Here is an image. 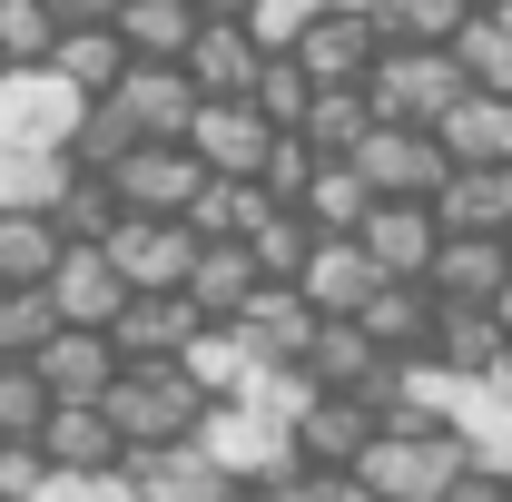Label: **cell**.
<instances>
[{
    "label": "cell",
    "mask_w": 512,
    "mask_h": 502,
    "mask_svg": "<svg viewBox=\"0 0 512 502\" xmlns=\"http://www.w3.org/2000/svg\"><path fill=\"white\" fill-rule=\"evenodd\" d=\"M453 473H463V443L444 424H424V414H384L375 443L355 453V483L375 502H444Z\"/></svg>",
    "instance_id": "6da1fadb"
},
{
    "label": "cell",
    "mask_w": 512,
    "mask_h": 502,
    "mask_svg": "<svg viewBox=\"0 0 512 502\" xmlns=\"http://www.w3.org/2000/svg\"><path fill=\"white\" fill-rule=\"evenodd\" d=\"M99 424L119 434V453H148V443H188L197 424V394L178 365H119L99 384Z\"/></svg>",
    "instance_id": "7a4b0ae2"
},
{
    "label": "cell",
    "mask_w": 512,
    "mask_h": 502,
    "mask_svg": "<svg viewBox=\"0 0 512 502\" xmlns=\"http://www.w3.org/2000/svg\"><path fill=\"white\" fill-rule=\"evenodd\" d=\"M188 443L237 483V493H266V483H286L296 473V443H286V424H266V414H247V404H197Z\"/></svg>",
    "instance_id": "3957f363"
},
{
    "label": "cell",
    "mask_w": 512,
    "mask_h": 502,
    "mask_svg": "<svg viewBox=\"0 0 512 502\" xmlns=\"http://www.w3.org/2000/svg\"><path fill=\"white\" fill-rule=\"evenodd\" d=\"M453 99H463L453 50H375V69H365V109L394 128H434Z\"/></svg>",
    "instance_id": "277c9868"
},
{
    "label": "cell",
    "mask_w": 512,
    "mask_h": 502,
    "mask_svg": "<svg viewBox=\"0 0 512 502\" xmlns=\"http://www.w3.org/2000/svg\"><path fill=\"white\" fill-rule=\"evenodd\" d=\"M99 256L119 266L128 296H178L188 266H197V237L178 227V217H119V227L99 237Z\"/></svg>",
    "instance_id": "5b68a950"
},
{
    "label": "cell",
    "mask_w": 512,
    "mask_h": 502,
    "mask_svg": "<svg viewBox=\"0 0 512 502\" xmlns=\"http://www.w3.org/2000/svg\"><path fill=\"white\" fill-rule=\"evenodd\" d=\"M355 178L375 197H434L453 178V158L434 148V128H394V119H375L365 138H355V158H345Z\"/></svg>",
    "instance_id": "8992f818"
},
{
    "label": "cell",
    "mask_w": 512,
    "mask_h": 502,
    "mask_svg": "<svg viewBox=\"0 0 512 502\" xmlns=\"http://www.w3.org/2000/svg\"><path fill=\"white\" fill-rule=\"evenodd\" d=\"M434 207L424 197H375L365 207V227H355V247H365V266H375L384 286H424V266H434Z\"/></svg>",
    "instance_id": "52a82bcc"
},
{
    "label": "cell",
    "mask_w": 512,
    "mask_h": 502,
    "mask_svg": "<svg viewBox=\"0 0 512 502\" xmlns=\"http://www.w3.org/2000/svg\"><path fill=\"white\" fill-rule=\"evenodd\" d=\"M286 60L306 69L316 89H365V69H375V20H365V10H335V0H316Z\"/></svg>",
    "instance_id": "ba28073f"
},
{
    "label": "cell",
    "mask_w": 512,
    "mask_h": 502,
    "mask_svg": "<svg viewBox=\"0 0 512 502\" xmlns=\"http://www.w3.org/2000/svg\"><path fill=\"white\" fill-rule=\"evenodd\" d=\"M375 404L365 394H306V414L286 424V443H296V473H355V453L375 443Z\"/></svg>",
    "instance_id": "9c48e42d"
},
{
    "label": "cell",
    "mask_w": 512,
    "mask_h": 502,
    "mask_svg": "<svg viewBox=\"0 0 512 502\" xmlns=\"http://www.w3.org/2000/svg\"><path fill=\"white\" fill-rule=\"evenodd\" d=\"M197 188H207V168H197L188 148H158V138H138L119 168H109V197H119V217H178Z\"/></svg>",
    "instance_id": "30bf717a"
},
{
    "label": "cell",
    "mask_w": 512,
    "mask_h": 502,
    "mask_svg": "<svg viewBox=\"0 0 512 502\" xmlns=\"http://www.w3.org/2000/svg\"><path fill=\"white\" fill-rule=\"evenodd\" d=\"M109 109H119L138 138L178 148V138H188V119H197V89H188V69H178V60H128L119 89H109Z\"/></svg>",
    "instance_id": "8fae6325"
},
{
    "label": "cell",
    "mask_w": 512,
    "mask_h": 502,
    "mask_svg": "<svg viewBox=\"0 0 512 502\" xmlns=\"http://www.w3.org/2000/svg\"><path fill=\"white\" fill-rule=\"evenodd\" d=\"M89 99L50 69H0V148H60Z\"/></svg>",
    "instance_id": "7c38bea8"
},
{
    "label": "cell",
    "mask_w": 512,
    "mask_h": 502,
    "mask_svg": "<svg viewBox=\"0 0 512 502\" xmlns=\"http://www.w3.org/2000/svg\"><path fill=\"white\" fill-rule=\"evenodd\" d=\"M266 138H276V128L256 119L247 99H197V119H188V138H178V148H188L207 178H256Z\"/></svg>",
    "instance_id": "4fadbf2b"
},
{
    "label": "cell",
    "mask_w": 512,
    "mask_h": 502,
    "mask_svg": "<svg viewBox=\"0 0 512 502\" xmlns=\"http://www.w3.org/2000/svg\"><path fill=\"white\" fill-rule=\"evenodd\" d=\"M503 286H512V237H434V266H424L434 306H493Z\"/></svg>",
    "instance_id": "5bb4252c"
},
{
    "label": "cell",
    "mask_w": 512,
    "mask_h": 502,
    "mask_svg": "<svg viewBox=\"0 0 512 502\" xmlns=\"http://www.w3.org/2000/svg\"><path fill=\"white\" fill-rule=\"evenodd\" d=\"M128 493L138 502H237V483L197 453V443H148V453H119Z\"/></svg>",
    "instance_id": "9a60e30c"
},
{
    "label": "cell",
    "mask_w": 512,
    "mask_h": 502,
    "mask_svg": "<svg viewBox=\"0 0 512 502\" xmlns=\"http://www.w3.org/2000/svg\"><path fill=\"white\" fill-rule=\"evenodd\" d=\"M40 296H50V315H60V325H89V335H109V315L128 306L119 266H109L99 247H60V266L40 276Z\"/></svg>",
    "instance_id": "2e32d148"
},
{
    "label": "cell",
    "mask_w": 512,
    "mask_h": 502,
    "mask_svg": "<svg viewBox=\"0 0 512 502\" xmlns=\"http://www.w3.org/2000/svg\"><path fill=\"white\" fill-rule=\"evenodd\" d=\"M434 148L453 168H512V89H463L434 119Z\"/></svg>",
    "instance_id": "e0dca14e"
},
{
    "label": "cell",
    "mask_w": 512,
    "mask_h": 502,
    "mask_svg": "<svg viewBox=\"0 0 512 502\" xmlns=\"http://www.w3.org/2000/svg\"><path fill=\"white\" fill-rule=\"evenodd\" d=\"M286 286L306 296V315H365V296H375L384 276L365 266V247H355V237H316V247H306V266H296Z\"/></svg>",
    "instance_id": "ac0fdd59"
},
{
    "label": "cell",
    "mask_w": 512,
    "mask_h": 502,
    "mask_svg": "<svg viewBox=\"0 0 512 502\" xmlns=\"http://www.w3.org/2000/svg\"><path fill=\"white\" fill-rule=\"evenodd\" d=\"M424 207L444 237H512V168H453Z\"/></svg>",
    "instance_id": "d6986e66"
},
{
    "label": "cell",
    "mask_w": 512,
    "mask_h": 502,
    "mask_svg": "<svg viewBox=\"0 0 512 502\" xmlns=\"http://www.w3.org/2000/svg\"><path fill=\"white\" fill-rule=\"evenodd\" d=\"M188 335H197L188 296H128V306L109 315V355H119V365H178Z\"/></svg>",
    "instance_id": "ffe728a7"
},
{
    "label": "cell",
    "mask_w": 512,
    "mask_h": 502,
    "mask_svg": "<svg viewBox=\"0 0 512 502\" xmlns=\"http://www.w3.org/2000/svg\"><path fill=\"white\" fill-rule=\"evenodd\" d=\"M227 325H237V345H247L256 365H296V355H306V335H316V315H306L296 286H256Z\"/></svg>",
    "instance_id": "44dd1931"
},
{
    "label": "cell",
    "mask_w": 512,
    "mask_h": 502,
    "mask_svg": "<svg viewBox=\"0 0 512 502\" xmlns=\"http://www.w3.org/2000/svg\"><path fill=\"white\" fill-rule=\"evenodd\" d=\"M30 375L50 384V404H99V384L119 375V355H109V335H89V325H60V335L30 355Z\"/></svg>",
    "instance_id": "7402d4cb"
},
{
    "label": "cell",
    "mask_w": 512,
    "mask_h": 502,
    "mask_svg": "<svg viewBox=\"0 0 512 502\" xmlns=\"http://www.w3.org/2000/svg\"><path fill=\"white\" fill-rule=\"evenodd\" d=\"M30 453H40L50 473H109V463H119V434L99 424V404H50V424L30 434Z\"/></svg>",
    "instance_id": "603a6c76"
},
{
    "label": "cell",
    "mask_w": 512,
    "mask_h": 502,
    "mask_svg": "<svg viewBox=\"0 0 512 502\" xmlns=\"http://www.w3.org/2000/svg\"><path fill=\"white\" fill-rule=\"evenodd\" d=\"M493 355H503V325L493 306H434V335H424V365H444V375H493Z\"/></svg>",
    "instance_id": "cb8c5ba5"
},
{
    "label": "cell",
    "mask_w": 512,
    "mask_h": 502,
    "mask_svg": "<svg viewBox=\"0 0 512 502\" xmlns=\"http://www.w3.org/2000/svg\"><path fill=\"white\" fill-rule=\"evenodd\" d=\"M178 69H188L197 99H237V89L256 79V50H247V30H237V20H197V40L178 50Z\"/></svg>",
    "instance_id": "d4e9b609"
},
{
    "label": "cell",
    "mask_w": 512,
    "mask_h": 502,
    "mask_svg": "<svg viewBox=\"0 0 512 502\" xmlns=\"http://www.w3.org/2000/svg\"><path fill=\"white\" fill-rule=\"evenodd\" d=\"M178 296H188V315H197V325H227V315H237V306L256 296V266H247V247H237V237L197 247V266H188V286H178Z\"/></svg>",
    "instance_id": "484cf974"
},
{
    "label": "cell",
    "mask_w": 512,
    "mask_h": 502,
    "mask_svg": "<svg viewBox=\"0 0 512 502\" xmlns=\"http://www.w3.org/2000/svg\"><path fill=\"white\" fill-rule=\"evenodd\" d=\"M365 207H375V188H365L345 158H316V178L296 188V217H306V237H355V227H365Z\"/></svg>",
    "instance_id": "4316f807"
},
{
    "label": "cell",
    "mask_w": 512,
    "mask_h": 502,
    "mask_svg": "<svg viewBox=\"0 0 512 502\" xmlns=\"http://www.w3.org/2000/svg\"><path fill=\"white\" fill-rule=\"evenodd\" d=\"M444 50H453V69H463V89H512V0L463 10V30H453Z\"/></svg>",
    "instance_id": "83f0119b"
},
{
    "label": "cell",
    "mask_w": 512,
    "mask_h": 502,
    "mask_svg": "<svg viewBox=\"0 0 512 502\" xmlns=\"http://www.w3.org/2000/svg\"><path fill=\"white\" fill-rule=\"evenodd\" d=\"M119 69H128V50H119L109 20H89V30H60V40H50V79H69L79 99H109Z\"/></svg>",
    "instance_id": "f1b7e54d"
},
{
    "label": "cell",
    "mask_w": 512,
    "mask_h": 502,
    "mask_svg": "<svg viewBox=\"0 0 512 502\" xmlns=\"http://www.w3.org/2000/svg\"><path fill=\"white\" fill-rule=\"evenodd\" d=\"M109 30H119L128 60H178V50L197 40V10H188V0H119Z\"/></svg>",
    "instance_id": "f546056e"
},
{
    "label": "cell",
    "mask_w": 512,
    "mask_h": 502,
    "mask_svg": "<svg viewBox=\"0 0 512 502\" xmlns=\"http://www.w3.org/2000/svg\"><path fill=\"white\" fill-rule=\"evenodd\" d=\"M247 345H237V325H197L188 345H178V375H188V394L197 404H227V394H237V384H247Z\"/></svg>",
    "instance_id": "4dcf8cb0"
},
{
    "label": "cell",
    "mask_w": 512,
    "mask_h": 502,
    "mask_svg": "<svg viewBox=\"0 0 512 502\" xmlns=\"http://www.w3.org/2000/svg\"><path fill=\"white\" fill-rule=\"evenodd\" d=\"M375 20V50H444L463 30V0H365Z\"/></svg>",
    "instance_id": "1f68e13d"
},
{
    "label": "cell",
    "mask_w": 512,
    "mask_h": 502,
    "mask_svg": "<svg viewBox=\"0 0 512 502\" xmlns=\"http://www.w3.org/2000/svg\"><path fill=\"white\" fill-rule=\"evenodd\" d=\"M355 325L375 335V355H424V335H434V296H424V286H375Z\"/></svg>",
    "instance_id": "d6a6232c"
},
{
    "label": "cell",
    "mask_w": 512,
    "mask_h": 502,
    "mask_svg": "<svg viewBox=\"0 0 512 502\" xmlns=\"http://www.w3.org/2000/svg\"><path fill=\"white\" fill-rule=\"evenodd\" d=\"M60 188H69L60 148H0V217H50Z\"/></svg>",
    "instance_id": "836d02e7"
},
{
    "label": "cell",
    "mask_w": 512,
    "mask_h": 502,
    "mask_svg": "<svg viewBox=\"0 0 512 502\" xmlns=\"http://www.w3.org/2000/svg\"><path fill=\"white\" fill-rule=\"evenodd\" d=\"M237 247H247L256 286H286V276L306 266V247H316V237H306V217H296V207H256V217H247V237H237Z\"/></svg>",
    "instance_id": "e575fe53"
},
{
    "label": "cell",
    "mask_w": 512,
    "mask_h": 502,
    "mask_svg": "<svg viewBox=\"0 0 512 502\" xmlns=\"http://www.w3.org/2000/svg\"><path fill=\"white\" fill-rule=\"evenodd\" d=\"M375 128V109H365V89H316L306 99V119H296V138L316 148V158H355V138Z\"/></svg>",
    "instance_id": "d590c367"
},
{
    "label": "cell",
    "mask_w": 512,
    "mask_h": 502,
    "mask_svg": "<svg viewBox=\"0 0 512 502\" xmlns=\"http://www.w3.org/2000/svg\"><path fill=\"white\" fill-rule=\"evenodd\" d=\"M50 227H60V247H99V237L119 227V197H109V178L69 168V188L50 197Z\"/></svg>",
    "instance_id": "8d00e7d4"
},
{
    "label": "cell",
    "mask_w": 512,
    "mask_h": 502,
    "mask_svg": "<svg viewBox=\"0 0 512 502\" xmlns=\"http://www.w3.org/2000/svg\"><path fill=\"white\" fill-rule=\"evenodd\" d=\"M237 99H247V109H256L266 128H296V119H306V99H316V79H306V69L276 50V60H256V79L237 89Z\"/></svg>",
    "instance_id": "74e56055"
},
{
    "label": "cell",
    "mask_w": 512,
    "mask_h": 502,
    "mask_svg": "<svg viewBox=\"0 0 512 502\" xmlns=\"http://www.w3.org/2000/svg\"><path fill=\"white\" fill-rule=\"evenodd\" d=\"M50 335H60V315H50L40 286H0V365H30Z\"/></svg>",
    "instance_id": "f35d334b"
},
{
    "label": "cell",
    "mask_w": 512,
    "mask_h": 502,
    "mask_svg": "<svg viewBox=\"0 0 512 502\" xmlns=\"http://www.w3.org/2000/svg\"><path fill=\"white\" fill-rule=\"evenodd\" d=\"M60 266V227L50 217H0V286H40Z\"/></svg>",
    "instance_id": "ab89813d"
},
{
    "label": "cell",
    "mask_w": 512,
    "mask_h": 502,
    "mask_svg": "<svg viewBox=\"0 0 512 502\" xmlns=\"http://www.w3.org/2000/svg\"><path fill=\"white\" fill-rule=\"evenodd\" d=\"M50 40H60V20L40 0H0V69H50Z\"/></svg>",
    "instance_id": "60d3db41"
},
{
    "label": "cell",
    "mask_w": 512,
    "mask_h": 502,
    "mask_svg": "<svg viewBox=\"0 0 512 502\" xmlns=\"http://www.w3.org/2000/svg\"><path fill=\"white\" fill-rule=\"evenodd\" d=\"M40 424H50V384L30 365H0V443H30Z\"/></svg>",
    "instance_id": "b9f144b4"
},
{
    "label": "cell",
    "mask_w": 512,
    "mask_h": 502,
    "mask_svg": "<svg viewBox=\"0 0 512 502\" xmlns=\"http://www.w3.org/2000/svg\"><path fill=\"white\" fill-rule=\"evenodd\" d=\"M306 10H316V0H247V10H237V30H247V50H256V60H276V50H296Z\"/></svg>",
    "instance_id": "7bdbcfd3"
},
{
    "label": "cell",
    "mask_w": 512,
    "mask_h": 502,
    "mask_svg": "<svg viewBox=\"0 0 512 502\" xmlns=\"http://www.w3.org/2000/svg\"><path fill=\"white\" fill-rule=\"evenodd\" d=\"M30 502H138V493H128V473L109 463V473H40Z\"/></svg>",
    "instance_id": "ee69618b"
},
{
    "label": "cell",
    "mask_w": 512,
    "mask_h": 502,
    "mask_svg": "<svg viewBox=\"0 0 512 502\" xmlns=\"http://www.w3.org/2000/svg\"><path fill=\"white\" fill-rule=\"evenodd\" d=\"M50 463L30 453V443H0V502H30V483H40Z\"/></svg>",
    "instance_id": "f6af8a7d"
},
{
    "label": "cell",
    "mask_w": 512,
    "mask_h": 502,
    "mask_svg": "<svg viewBox=\"0 0 512 502\" xmlns=\"http://www.w3.org/2000/svg\"><path fill=\"white\" fill-rule=\"evenodd\" d=\"M40 10H50V20H60V30H89V20H109V10H119V0H40Z\"/></svg>",
    "instance_id": "bcb514c9"
},
{
    "label": "cell",
    "mask_w": 512,
    "mask_h": 502,
    "mask_svg": "<svg viewBox=\"0 0 512 502\" xmlns=\"http://www.w3.org/2000/svg\"><path fill=\"white\" fill-rule=\"evenodd\" d=\"M483 384H493V394H503V404H512V345H503V355H493V375H483Z\"/></svg>",
    "instance_id": "7dc6e473"
},
{
    "label": "cell",
    "mask_w": 512,
    "mask_h": 502,
    "mask_svg": "<svg viewBox=\"0 0 512 502\" xmlns=\"http://www.w3.org/2000/svg\"><path fill=\"white\" fill-rule=\"evenodd\" d=\"M197 20H237V10H247V0H188Z\"/></svg>",
    "instance_id": "c3c4849f"
},
{
    "label": "cell",
    "mask_w": 512,
    "mask_h": 502,
    "mask_svg": "<svg viewBox=\"0 0 512 502\" xmlns=\"http://www.w3.org/2000/svg\"><path fill=\"white\" fill-rule=\"evenodd\" d=\"M493 325H503V345H512V286H503V296H493Z\"/></svg>",
    "instance_id": "681fc988"
},
{
    "label": "cell",
    "mask_w": 512,
    "mask_h": 502,
    "mask_svg": "<svg viewBox=\"0 0 512 502\" xmlns=\"http://www.w3.org/2000/svg\"><path fill=\"white\" fill-rule=\"evenodd\" d=\"M503 502H512V483H503Z\"/></svg>",
    "instance_id": "f907efd6"
}]
</instances>
